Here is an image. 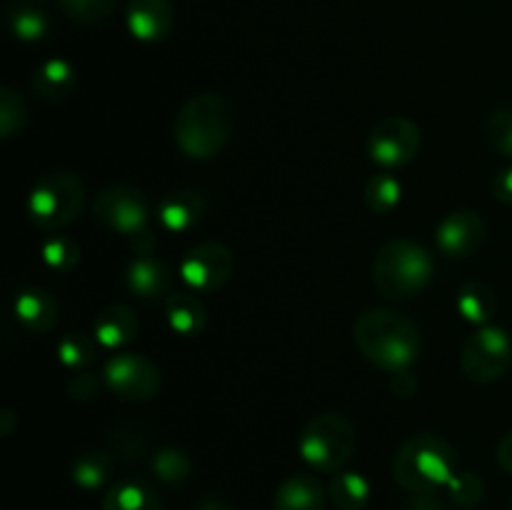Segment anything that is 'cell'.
<instances>
[{
  "label": "cell",
  "mask_w": 512,
  "mask_h": 510,
  "mask_svg": "<svg viewBox=\"0 0 512 510\" xmlns=\"http://www.w3.org/2000/svg\"><path fill=\"white\" fill-rule=\"evenodd\" d=\"M355 428L345 415L320 413L300 430L298 450L310 468L320 473H340L355 453Z\"/></svg>",
  "instance_id": "5"
},
{
  "label": "cell",
  "mask_w": 512,
  "mask_h": 510,
  "mask_svg": "<svg viewBox=\"0 0 512 510\" xmlns=\"http://www.w3.org/2000/svg\"><path fill=\"white\" fill-rule=\"evenodd\" d=\"M25 123H28V108L23 98L10 85H3L0 88V135L5 140L13 138L18 130L25 128Z\"/></svg>",
  "instance_id": "29"
},
{
  "label": "cell",
  "mask_w": 512,
  "mask_h": 510,
  "mask_svg": "<svg viewBox=\"0 0 512 510\" xmlns=\"http://www.w3.org/2000/svg\"><path fill=\"white\" fill-rule=\"evenodd\" d=\"M150 468H153V473L158 475L163 483L178 485V483H185V480L190 478V470H193V465H190V458L185 450L160 448L158 453L153 455V463H150Z\"/></svg>",
  "instance_id": "28"
},
{
  "label": "cell",
  "mask_w": 512,
  "mask_h": 510,
  "mask_svg": "<svg viewBox=\"0 0 512 510\" xmlns=\"http://www.w3.org/2000/svg\"><path fill=\"white\" fill-rule=\"evenodd\" d=\"M450 500L460 508H475L478 503H483L485 498V485L483 480L475 473H458L448 485Z\"/></svg>",
  "instance_id": "33"
},
{
  "label": "cell",
  "mask_w": 512,
  "mask_h": 510,
  "mask_svg": "<svg viewBox=\"0 0 512 510\" xmlns=\"http://www.w3.org/2000/svg\"><path fill=\"white\" fill-rule=\"evenodd\" d=\"M488 140L498 153L512 158V108L495 110L488 120Z\"/></svg>",
  "instance_id": "34"
},
{
  "label": "cell",
  "mask_w": 512,
  "mask_h": 510,
  "mask_svg": "<svg viewBox=\"0 0 512 510\" xmlns=\"http://www.w3.org/2000/svg\"><path fill=\"white\" fill-rule=\"evenodd\" d=\"M498 463L505 473L512 475V433L505 435L498 443Z\"/></svg>",
  "instance_id": "40"
},
{
  "label": "cell",
  "mask_w": 512,
  "mask_h": 510,
  "mask_svg": "<svg viewBox=\"0 0 512 510\" xmlns=\"http://www.w3.org/2000/svg\"><path fill=\"white\" fill-rule=\"evenodd\" d=\"M420 150V128L403 115L383 118L368 138V153L383 168H400Z\"/></svg>",
  "instance_id": "9"
},
{
  "label": "cell",
  "mask_w": 512,
  "mask_h": 510,
  "mask_svg": "<svg viewBox=\"0 0 512 510\" xmlns=\"http://www.w3.org/2000/svg\"><path fill=\"white\" fill-rule=\"evenodd\" d=\"M460 473L458 453L448 440L433 433H420L405 440L393 463V475L410 495L435 493L448 488Z\"/></svg>",
  "instance_id": "3"
},
{
  "label": "cell",
  "mask_w": 512,
  "mask_h": 510,
  "mask_svg": "<svg viewBox=\"0 0 512 510\" xmlns=\"http://www.w3.org/2000/svg\"><path fill=\"white\" fill-rule=\"evenodd\" d=\"M170 270L163 260L150 258V255H138V258L130 263L128 275H125V283L133 295L143 300H158L168 298L170 295Z\"/></svg>",
  "instance_id": "15"
},
{
  "label": "cell",
  "mask_w": 512,
  "mask_h": 510,
  "mask_svg": "<svg viewBox=\"0 0 512 510\" xmlns=\"http://www.w3.org/2000/svg\"><path fill=\"white\" fill-rule=\"evenodd\" d=\"M355 345L378 368L405 370L420 353V328L405 315L388 308L365 310L355 320Z\"/></svg>",
  "instance_id": "1"
},
{
  "label": "cell",
  "mask_w": 512,
  "mask_h": 510,
  "mask_svg": "<svg viewBox=\"0 0 512 510\" xmlns=\"http://www.w3.org/2000/svg\"><path fill=\"white\" fill-rule=\"evenodd\" d=\"M83 183L75 173L55 170L33 185L28 198V215L38 228L60 230L78 218L83 208Z\"/></svg>",
  "instance_id": "6"
},
{
  "label": "cell",
  "mask_w": 512,
  "mask_h": 510,
  "mask_svg": "<svg viewBox=\"0 0 512 510\" xmlns=\"http://www.w3.org/2000/svg\"><path fill=\"white\" fill-rule=\"evenodd\" d=\"M40 255H43V263L48 265L50 270L68 273V270H73L75 265H78L80 248L73 238H68V235H55V238L45 240Z\"/></svg>",
  "instance_id": "30"
},
{
  "label": "cell",
  "mask_w": 512,
  "mask_h": 510,
  "mask_svg": "<svg viewBox=\"0 0 512 510\" xmlns=\"http://www.w3.org/2000/svg\"><path fill=\"white\" fill-rule=\"evenodd\" d=\"M75 68L63 58L45 60L38 70L30 78V88L38 98L48 100V103H60V100L68 98L75 90Z\"/></svg>",
  "instance_id": "19"
},
{
  "label": "cell",
  "mask_w": 512,
  "mask_h": 510,
  "mask_svg": "<svg viewBox=\"0 0 512 510\" xmlns=\"http://www.w3.org/2000/svg\"><path fill=\"white\" fill-rule=\"evenodd\" d=\"M510 510H512V508H510Z\"/></svg>",
  "instance_id": "41"
},
{
  "label": "cell",
  "mask_w": 512,
  "mask_h": 510,
  "mask_svg": "<svg viewBox=\"0 0 512 510\" xmlns=\"http://www.w3.org/2000/svg\"><path fill=\"white\" fill-rule=\"evenodd\" d=\"M8 25L15 38L35 43L48 33V15L35 3H15L8 10Z\"/></svg>",
  "instance_id": "26"
},
{
  "label": "cell",
  "mask_w": 512,
  "mask_h": 510,
  "mask_svg": "<svg viewBox=\"0 0 512 510\" xmlns=\"http://www.w3.org/2000/svg\"><path fill=\"white\" fill-rule=\"evenodd\" d=\"M113 473V453L108 450H88L73 463V483L83 490H98L108 483Z\"/></svg>",
  "instance_id": "25"
},
{
  "label": "cell",
  "mask_w": 512,
  "mask_h": 510,
  "mask_svg": "<svg viewBox=\"0 0 512 510\" xmlns=\"http://www.w3.org/2000/svg\"><path fill=\"white\" fill-rule=\"evenodd\" d=\"M103 380L123 400H150L160 390V370L148 358L135 353L110 358Z\"/></svg>",
  "instance_id": "10"
},
{
  "label": "cell",
  "mask_w": 512,
  "mask_h": 510,
  "mask_svg": "<svg viewBox=\"0 0 512 510\" xmlns=\"http://www.w3.org/2000/svg\"><path fill=\"white\" fill-rule=\"evenodd\" d=\"M363 198L375 215H385L398 208L403 198V183L393 173H378L368 180Z\"/></svg>",
  "instance_id": "27"
},
{
  "label": "cell",
  "mask_w": 512,
  "mask_h": 510,
  "mask_svg": "<svg viewBox=\"0 0 512 510\" xmlns=\"http://www.w3.org/2000/svg\"><path fill=\"white\" fill-rule=\"evenodd\" d=\"M493 195L500 200V203L512 205V165L510 168L500 170L493 180Z\"/></svg>",
  "instance_id": "37"
},
{
  "label": "cell",
  "mask_w": 512,
  "mask_h": 510,
  "mask_svg": "<svg viewBox=\"0 0 512 510\" xmlns=\"http://www.w3.org/2000/svg\"><path fill=\"white\" fill-rule=\"evenodd\" d=\"M98 390H100L98 375L85 373V370H78V373H75L68 383V395L75 400L95 398V395H98Z\"/></svg>",
  "instance_id": "35"
},
{
  "label": "cell",
  "mask_w": 512,
  "mask_h": 510,
  "mask_svg": "<svg viewBox=\"0 0 512 510\" xmlns=\"http://www.w3.org/2000/svg\"><path fill=\"white\" fill-rule=\"evenodd\" d=\"M195 510H235L233 503H230L225 495L220 493H208L205 498L198 500V505H195Z\"/></svg>",
  "instance_id": "39"
},
{
  "label": "cell",
  "mask_w": 512,
  "mask_h": 510,
  "mask_svg": "<svg viewBox=\"0 0 512 510\" xmlns=\"http://www.w3.org/2000/svg\"><path fill=\"white\" fill-rule=\"evenodd\" d=\"M410 510H448L435 493H415L408 498Z\"/></svg>",
  "instance_id": "38"
},
{
  "label": "cell",
  "mask_w": 512,
  "mask_h": 510,
  "mask_svg": "<svg viewBox=\"0 0 512 510\" xmlns=\"http://www.w3.org/2000/svg\"><path fill=\"white\" fill-rule=\"evenodd\" d=\"M95 343L83 333H68L58 343V360L70 370H83L93 363Z\"/></svg>",
  "instance_id": "31"
},
{
  "label": "cell",
  "mask_w": 512,
  "mask_h": 510,
  "mask_svg": "<svg viewBox=\"0 0 512 510\" xmlns=\"http://www.w3.org/2000/svg\"><path fill=\"white\" fill-rule=\"evenodd\" d=\"M328 495L335 508L365 510L370 503V483L365 475L353 473V470H340L330 480Z\"/></svg>",
  "instance_id": "23"
},
{
  "label": "cell",
  "mask_w": 512,
  "mask_h": 510,
  "mask_svg": "<svg viewBox=\"0 0 512 510\" xmlns=\"http://www.w3.org/2000/svg\"><path fill=\"white\" fill-rule=\"evenodd\" d=\"M485 240V223L473 210H458L440 220L435 243L445 258H470Z\"/></svg>",
  "instance_id": "12"
},
{
  "label": "cell",
  "mask_w": 512,
  "mask_h": 510,
  "mask_svg": "<svg viewBox=\"0 0 512 510\" xmlns=\"http://www.w3.org/2000/svg\"><path fill=\"white\" fill-rule=\"evenodd\" d=\"M208 213V203L195 190H178L160 200L158 220L168 233H185L193 230Z\"/></svg>",
  "instance_id": "14"
},
{
  "label": "cell",
  "mask_w": 512,
  "mask_h": 510,
  "mask_svg": "<svg viewBox=\"0 0 512 510\" xmlns=\"http://www.w3.org/2000/svg\"><path fill=\"white\" fill-rule=\"evenodd\" d=\"M330 495L313 475H290L275 490L273 510H325Z\"/></svg>",
  "instance_id": "17"
},
{
  "label": "cell",
  "mask_w": 512,
  "mask_h": 510,
  "mask_svg": "<svg viewBox=\"0 0 512 510\" xmlns=\"http://www.w3.org/2000/svg\"><path fill=\"white\" fill-rule=\"evenodd\" d=\"M233 253L223 243H198L180 260V275L198 293H213L223 288L233 275Z\"/></svg>",
  "instance_id": "11"
},
{
  "label": "cell",
  "mask_w": 512,
  "mask_h": 510,
  "mask_svg": "<svg viewBox=\"0 0 512 510\" xmlns=\"http://www.w3.org/2000/svg\"><path fill=\"white\" fill-rule=\"evenodd\" d=\"M233 128V105L220 93H198L175 115V145L188 158L210 160L228 145Z\"/></svg>",
  "instance_id": "2"
},
{
  "label": "cell",
  "mask_w": 512,
  "mask_h": 510,
  "mask_svg": "<svg viewBox=\"0 0 512 510\" xmlns=\"http://www.w3.org/2000/svg\"><path fill=\"white\" fill-rule=\"evenodd\" d=\"M105 435H108L110 453L120 455V458L135 460L148 453L150 430L138 420H115Z\"/></svg>",
  "instance_id": "22"
},
{
  "label": "cell",
  "mask_w": 512,
  "mask_h": 510,
  "mask_svg": "<svg viewBox=\"0 0 512 510\" xmlns=\"http://www.w3.org/2000/svg\"><path fill=\"white\" fill-rule=\"evenodd\" d=\"M93 215L105 228L128 235V240L148 230V205L133 185H110L100 190L93 200Z\"/></svg>",
  "instance_id": "8"
},
{
  "label": "cell",
  "mask_w": 512,
  "mask_h": 510,
  "mask_svg": "<svg viewBox=\"0 0 512 510\" xmlns=\"http://www.w3.org/2000/svg\"><path fill=\"white\" fill-rule=\"evenodd\" d=\"M15 318L20 320L28 333L43 335L58 320V303H55L53 295L43 288H25L20 290L18 298H15Z\"/></svg>",
  "instance_id": "16"
},
{
  "label": "cell",
  "mask_w": 512,
  "mask_h": 510,
  "mask_svg": "<svg viewBox=\"0 0 512 510\" xmlns=\"http://www.w3.org/2000/svg\"><path fill=\"white\" fill-rule=\"evenodd\" d=\"M138 328V315L128 305L115 303L100 310L95 318V340L108 350L123 348L138 335Z\"/></svg>",
  "instance_id": "18"
},
{
  "label": "cell",
  "mask_w": 512,
  "mask_h": 510,
  "mask_svg": "<svg viewBox=\"0 0 512 510\" xmlns=\"http://www.w3.org/2000/svg\"><path fill=\"white\" fill-rule=\"evenodd\" d=\"M390 390H393L398 398H410V395H415V390H418V380H415V375L410 373L408 368L395 370V373H390Z\"/></svg>",
  "instance_id": "36"
},
{
  "label": "cell",
  "mask_w": 512,
  "mask_h": 510,
  "mask_svg": "<svg viewBox=\"0 0 512 510\" xmlns=\"http://www.w3.org/2000/svg\"><path fill=\"white\" fill-rule=\"evenodd\" d=\"M433 278V258L413 240H390L373 260L375 288L390 300H408L423 293Z\"/></svg>",
  "instance_id": "4"
},
{
  "label": "cell",
  "mask_w": 512,
  "mask_h": 510,
  "mask_svg": "<svg viewBox=\"0 0 512 510\" xmlns=\"http://www.w3.org/2000/svg\"><path fill=\"white\" fill-rule=\"evenodd\" d=\"M173 23L175 8L170 0H128V28L143 43L165 40Z\"/></svg>",
  "instance_id": "13"
},
{
  "label": "cell",
  "mask_w": 512,
  "mask_h": 510,
  "mask_svg": "<svg viewBox=\"0 0 512 510\" xmlns=\"http://www.w3.org/2000/svg\"><path fill=\"white\" fill-rule=\"evenodd\" d=\"M458 310L470 323H488L498 310V295L483 280H470L458 290Z\"/></svg>",
  "instance_id": "24"
},
{
  "label": "cell",
  "mask_w": 512,
  "mask_h": 510,
  "mask_svg": "<svg viewBox=\"0 0 512 510\" xmlns=\"http://www.w3.org/2000/svg\"><path fill=\"white\" fill-rule=\"evenodd\" d=\"M163 305H165V318H168L170 328H173L175 333L185 335V338H193V335L203 333L208 313H205V305L198 295L170 293Z\"/></svg>",
  "instance_id": "20"
},
{
  "label": "cell",
  "mask_w": 512,
  "mask_h": 510,
  "mask_svg": "<svg viewBox=\"0 0 512 510\" xmlns=\"http://www.w3.org/2000/svg\"><path fill=\"white\" fill-rule=\"evenodd\" d=\"M512 343L503 328H480L465 340L460 368L473 383H493L510 368Z\"/></svg>",
  "instance_id": "7"
},
{
  "label": "cell",
  "mask_w": 512,
  "mask_h": 510,
  "mask_svg": "<svg viewBox=\"0 0 512 510\" xmlns=\"http://www.w3.org/2000/svg\"><path fill=\"white\" fill-rule=\"evenodd\" d=\"M103 510H163L160 495L143 480H120L105 493Z\"/></svg>",
  "instance_id": "21"
},
{
  "label": "cell",
  "mask_w": 512,
  "mask_h": 510,
  "mask_svg": "<svg viewBox=\"0 0 512 510\" xmlns=\"http://www.w3.org/2000/svg\"><path fill=\"white\" fill-rule=\"evenodd\" d=\"M118 0H60V8L73 23L95 25L110 18Z\"/></svg>",
  "instance_id": "32"
}]
</instances>
